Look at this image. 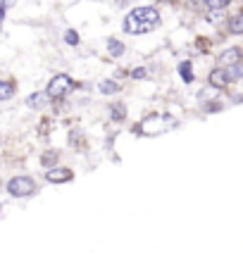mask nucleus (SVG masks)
<instances>
[{"label": "nucleus", "mask_w": 243, "mask_h": 257, "mask_svg": "<svg viewBox=\"0 0 243 257\" xmlns=\"http://www.w3.org/2000/svg\"><path fill=\"white\" fill-rule=\"evenodd\" d=\"M160 27V15L155 8H134L124 19V31L131 36L148 34L153 29Z\"/></svg>", "instance_id": "obj_1"}, {"label": "nucleus", "mask_w": 243, "mask_h": 257, "mask_svg": "<svg viewBox=\"0 0 243 257\" xmlns=\"http://www.w3.org/2000/svg\"><path fill=\"white\" fill-rule=\"evenodd\" d=\"M174 126H177V119L172 114H148L146 119H141L139 134H143V136H160V134H167L169 128Z\"/></svg>", "instance_id": "obj_2"}, {"label": "nucleus", "mask_w": 243, "mask_h": 257, "mask_svg": "<svg viewBox=\"0 0 243 257\" xmlns=\"http://www.w3.org/2000/svg\"><path fill=\"white\" fill-rule=\"evenodd\" d=\"M74 91V81H72V76H67V74H55L50 83H48V91L46 95L48 98H65L67 93Z\"/></svg>", "instance_id": "obj_3"}, {"label": "nucleus", "mask_w": 243, "mask_h": 257, "mask_svg": "<svg viewBox=\"0 0 243 257\" xmlns=\"http://www.w3.org/2000/svg\"><path fill=\"white\" fill-rule=\"evenodd\" d=\"M8 191H10V195H15V198H27V195H34V193H36V181L29 179V176H15V179H10Z\"/></svg>", "instance_id": "obj_4"}, {"label": "nucleus", "mask_w": 243, "mask_h": 257, "mask_svg": "<svg viewBox=\"0 0 243 257\" xmlns=\"http://www.w3.org/2000/svg\"><path fill=\"white\" fill-rule=\"evenodd\" d=\"M72 169H65V167H53L46 172V179L50 184H65V181H72Z\"/></svg>", "instance_id": "obj_5"}, {"label": "nucleus", "mask_w": 243, "mask_h": 257, "mask_svg": "<svg viewBox=\"0 0 243 257\" xmlns=\"http://www.w3.org/2000/svg\"><path fill=\"white\" fill-rule=\"evenodd\" d=\"M241 62V48H226L224 53L219 55V64L222 67H229V64Z\"/></svg>", "instance_id": "obj_6"}, {"label": "nucleus", "mask_w": 243, "mask_h": 257, "mask_svg": "<svg viewBox=\"0 0 243 257\" xmlns=\"http://www.w3.org/2000/svg\"><path fill=\"white\" fill-rule=\"evenodd\" d=\"M210 86H215V88H224V86H229V76H226V72L222 69V67L210 74Z\"/></svg>", "instance_id": "obj_7"}, {"label": "nucleus", "mask_w": 243, "mask_h": 257, "mask_svg": "<svg viewBox=\"0 0 243 257\" xmlns=\"http://www.w3.org/2000/svg\"><path fill=\"white\" fill-rule=\"evenodd\" d=\"M46 102H48L46 93H34V95L27 100V105L29 107H34V110H41V107H46Z\"/></svg>", "instance_id": "obj_8"}, {"label": "nucleus", "mask_w": 243, "mask_h": 257, "mask_svg": "<svg viewBox=\"0 0 243 257\" xmlns=\"http://www.w3.org/2000/svg\"><path fill=\"white\" fill-rule=\"evenodd\" d=\"M15 95V83L12 81H0V100H10Z\"/></svg>", "instance_id": "obj_9"}, {"label": "nucleus", "mask_w": 243, "mask_h": 257, "mask_svg": "<svg viewBox=\"0 0 243 257\" xmlns=\"http://www.w3.org/2000/svg\"><path fill=\"white\" fill-rule=\"evenodd\" d=\"M224 72H226V76H229V83L231 81H238L241 79V62H236V64H229V67H224Z\"/></svg>", "instance_id": "obj_10"}, {"label": "nucleus", "mask_w": 243, "mask_h": 257, "mask_svg": "<svg viewBox=\"0 0 243 257\" xmlns=\"http://www.w3.org/2000/svg\"><path fill=\"white\" fill-rule=\"evenodd\" d=\"M179 74H181V79H184L186 83L193 81V67H191V62H188V60L179 64Z\"/></svg>", "instance_id": "obj_11"}, {"label": "nucleus", "mask_w": 243, "mask_h": 257, "mask_svg": "<svg viewBox=\"0 0 243 257\" xmlns=\"http://www.w3.org/2000/svg\"><path fill=\"white\" fill-rule=\"evenodd\" d=\"M107 50H110V55L112 57H122L124 55V43L122 41H107Z\"/></svg>", "instance_id": "obj_12"}, {"label": "nucleus", "mask_w": 243, "mask_h": 257, "mask_svg": "<svg viewBox=\"0 0 243 257\" xmlns=\"http://www.w3.org/2000/svg\"><path fill=\"white\" fill-rule=\"evenodd\" d=\"M98 88H100V93H103V95H110V93L119 91V83H117V81H100V86H98Z\"/></svg>", "instance_id": "obj_13"}, {"label": "nucleus", "mask_w": 243, "mask_h": 257, "mask_svg": "<svg viewBox=\"0 0 243 257\" xmlns=\"http://www.w3.org/2000/svg\"><path fill=\"white\" fill-rule=\"evenodd\" d=\"M110 117L117 119V121L124 119V105H122V102H114L112 107H110Z\"/></svg>", "instance_id": "obj_14"}, {"label": "nucleus", "mask_w": 243, "mask_h": 257, "mask_svg": "<svg viewBox=\"0 0 243 257\" xmlns=\"http://www.w3.org/2000/svg\"><path fill=\"white\" fill-rule=\"evenodd\" d=\"M203 3H205L210 10H224L226 5L231 3V0H203Z\"/></svg>", "instance_id": "obj_15"}, {"label": "nucleus", "mask_w": 243, "mask_h": 257, "mask_svg": "<svg viewBox=\"0 0 243 257\" xmlns=\"http://www.w3.org/2000/svg\"><path fill=\"white\" fill-rule=\"evenodd\" d=\"M241 31H243V17L241 15H236V17H231V34L238 36Z\"/></svg>", "instance_id": "obj_16"}, {"label": "nucleus", "mask_w": 243, "mask_h": 257, "mask_svg": "<svg viewBox=\"0 0 243 257\" xmlns=\"http://www.w3.org/2000/svg\"><path fill=\"white\" fill-rule=\"evenodd\" d=\"M65 41L69 43V46H76V43H79V34H76L74 29H69V31L65 34Z\"/></svg>", "instance_id": "obj_17"}, {"label": "nucleus", "mask_w": 243, "mask_h": 257, "mask_svg": "<svg viewBox=\"0 0 243 257\" xmlns=\"http://www.w3.org/2000/svg\"><path fill=\"white\" fill-rule=\"evenodd\" d=\"M146 69H143V67H139V69H134V72H131V76H134V79H143V76H146Z\"/></svg>", "instance_id": "obj_18"}, {"label": "nucleus", "mask_w": 243, "mask_h": 257, "mask_svg": "<svg viewBox=\"0 0 243 257\" xmlns=\"http://www.w3.org/2000/svg\"><path fill=\"white\" fill-rule=\"evenodd\" d=\"M0 3H3V0H0Z\"/></svg>", "instance_id": "obj_19"}]
</instances>
